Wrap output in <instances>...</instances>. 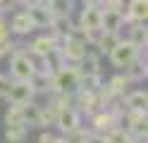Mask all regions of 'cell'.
Masks as SVG:
<instances>
[{
  "instance_id": "6da1fadb",
  "label": "cell",
  "mask_w": 148,
  "mask_h": 143,
  "mask_svg": "<svg viewBox=\"0 0 148 143\" xmlns=\"http://www.w3.org/2000/svg\"><path fill=\"white\" fill-rule=\"evenodd\" d=\"M79 76H81L79 69H74V67H60L53 83L62 95H74L79 91Z\"/></svg>"
},
{
  "instance_id": "7a4b0ae2",
  "label": "cell",
  "mask_w": 148,
  "mask_h": 143,
  "mask_svg": "<svg viewBox=\"0 0 148 143\" xmlns=\"http://www.w3.org/2000/svg\"><path fill=\"white\" fill-rule=\"evenodd\" d=\"M134 57H138V48L132 41H117L115 48L110 50V60L115 67H127Z\"/></svg>"
},
{
  "instance_id": "3957f363",
  "label": "cell",
  "mask_w": 148,
  "mask_h": 143,
  "mask_svg": "<svg viewBox=\"0 0 148 143\" xmlns=\"http://www.w3.org/2000/svg\"><path fill=\"white\" fill-rule=\"evenodd\" d=\"M10 67H12L14 79H22V81H29V79H31V74L36 72V69H34V60H31L26 53H14Z\"/></svg>"
},
{
  "instance_id": "277c9868",
  "label": "cell",
  "mask_w": 148,
  "mask_h": 143,
  "mask_svg": "<svg viewBox=\"0 0 148 143\" xmlns=\"http://www.w3.org/2000/svg\"><path fill=\"white\" fill-rule=\"evenodd\" d=\"M34 93H36V91H34V86H31L29 81L17 79L14 83H10V91H7L5 98H10V103H19V105H24V103H31Z\"/></svg>"
},
{
  "instance_id": "5b68a950",
  "label": "cell",
  "mask_w": 148,
  "mask_h": 143,
  "mask_svg": "<svg viewBox=\"0 0 148 143\" xmlns=\"http://www.w3.org/2000/svg\"><path fill=\"white\" fill-rule=\"evenodd\" d=\"M60 55L62 60H69V62H81L86 55V43L84 41H77V38L67 36V41H64V45L60 48Z\"/></svg>"
},
{
  "instance_id": "8992f818",
  "label": "cell",
  "mask_w": 148,
  "mask_h": 143,
  "mask_svg": "<svg viewBox=\"0 0 148 143\" xmlns=\"http://www.w3.org/2000/svg\"><path fill=\"white\" fill-rule=\"evenodd\" d=\"M124 26V14L117 12V10H103L100 12V29L110 34H117L119 29Z\"/></svg>"
},
{
  "instance_id": "52a82bcc",
  "label": "cell",
  "mask_w": 148,
  "mask_h": 143,
  "mask_svg": "<svg viewBox=\"0 0 148 143\" xmlns=\"http://www.w3.org/2000/svg\"><path fill=\"white\" fill-rule=\"evenodd\" d=\"M55 122H58V127L67 133V131H74L79 129V112L72 110V107H62L58 112V117H55Z\"/></svg>"
},
{
  "instance_id": "ba28073f",
  "label": "cell",
  "mask_w": 148,
  "mask_h": 143,
  "mask_svg": "<svg viewBox=\"0 0 148 143\" xmlns=\"http://www.w3.org/2000/svg\"><path fill=\"white\" fill-rule=\"evenodd\" d=\"M26 17L31 19V24H34V29H41V26H48L50 24V10L48 7H41L38 3L36 5H29V10H26Z\"/></svg>"
},
{
  "instance_id": "9c48e42d",
  "label": "cell",
  "mask_w": 148,
  "mask_h": 143,
  "mask_svg": "<svg viewBox=\"0 0 148 143\" xmlns=\"http://www.w3.org/2000/svg\"><path fill=\"white\" fill-rule=\"evenodd\" d=\"M26 136H29V127L24 122H12L7 124V131H5V138L10 143H24Z\"/></svg>"
},
{
  "instance_id": "30bf717a",
  "label": "cell",
  "mask_w": 148,
  "mask_h": 143,
  "mask_svg": "<svg viewBox=\"0 0 148 143\" xmlns=\"http://www.w3.org/2000/svg\"><path fill=\"white\" fill-rule=\"evenodd\" d=\"M100 7H93V5H86L84 12H81V29H98L100 26Z\"/></svg>"
},
{
  "instance_id": "8fae6325",
  "label": "cell",
  "mask_w": 148,
  "mask_h": 143,
  "mask_svg": "<svg viewBox=\"0 0 148 143\" xmlns=\"http://www.w3.org/2000/svg\"><path fill=\"white\" fill-rule=\"evenodd\" d=\"M146 74H148L146 62H143V60H138V57H134V60L127 64V79H129V81H143V79H146Z\"/></svg>"
},
{
  "instance_id": "7c38bea8",
  "label": "cell",
  "mask_w": 148,
  "mask_h": 143,
  "mask_svg": "<svg viewBox=\"0 0 148 143\" xmlns=\"http://www.w3.org/2000/svg\"><path fill=\"white\" fill-rule=\"evenodd\" d=\"M146 17H148V0H132L129 3V19L146 22Z\"/></svg>"
},
{
  "instance_id": "4fadbf2b",
  "label": "cell",
  "mask_w": 148,
  "mask_h": 143,
  "mask_svg": "<svg viewBox=\"0 0 148 143\" xmlns=\"http://www.w3.org/2000/svg\"><path fill=\"white\" fill-rule=\"evenodd\" d=\"M127 105H129L134 112H146V105H148L146 91H134V93H129V95H127Z\"/></svg>"
},
{
  "instance_id": "5bb4252c",
  "label": "cell",
  "mask_w": 148,
  "mask_h": 143,
  "mask_svg": "<svg viewBox=\"0 0 148 143\" xmlns=\"http://www.w3.org/2000/svg\"><path fill=\"white\" fill-rule=\"evenodd\" d=\"M50 26H53L55 36H60V38H67L69 31H72L69 17H50Z\"/></svg>"
},
{
  "instance_id": "9a60e30c",
  "label": "cell",
  "mask_w": 148,
  "mask_h": 143,
  "mask_svg": "<svg viewBox=\"0 0 148 143\" xmlns=\"http://www.w3.org/2000/svg\"><path fill=\"white\" fill-rule=\"evenodd\" d=\"M48 10L53 17H69L72 0H48Z\"/></svg>"
},
{
  "instance_id": "2e32d148",
  "label": "cell",
  "mask_w": 148,
  "mask_h": 143,
  "mask_svg": "<svg viewBox=\"0 0 148 143\" xmlns=\"http://www.w3.org/2000/svg\"><path fill=\"white\" fill-rule=\"evenodd\" d=\"M31 29H34V24H31V19L26 17V12H22V14H14V17H12V31H14V34L24 36V34H29Z\"/></svg>"
},
{
  "instance_id": "e0dca14e",
  "label": "cell",
  "mask_w": 148,
  "mask_h": 143,
  "mask_svg": "<svg viewBox=\"0 0 148 143\" xmlns=\"http://www.w3.org/2000/svg\"><path fill=\"white\" fill-rule=\"evenodd\" d=\"M41 119V107H36L31 103H24L22 105V122L24 124H38Z\"/></svg>"
},
{
  "instance_id": "ac0fdd59",
  "label": "cell",
  "mask_w": 148,
  "mask_h": 143,
  "mask_svg": "<svg viewBox=\"0 0 148 143\" xmlns=\"http://www.w3.org/2000/svg\"><path fill=\"white\" fill-rule=\"evenodd\" d=\"M31 48H34V55L45 57L48 53H53V50H55V38H36Z\"/></svg>"
},
{
  "instance_id": "d6986e66",
  "label": "cell",
  "mask_w": 148,
  "mask_h": 143,
  "mask_svg": "<svg viewBox=\"0 0 148 143\" xmlns=\"http://www.w3.org/2000/svg\"><path fill=\"white\" fill-rule=\"evenodd\" d=\"M117 41H119V38H117V34L103 31V36L98 38V43H96V45H98V48H100V50H103V53H105V50L110 53V50H112V48H115V43H117Z\"/></svg>"
},
{
  "instance_id": "ffe728a7",
  "label": "cell",
  "mask_w": 148,
  "mask_h": 143,
  "mask_svg": "<svg viewBox=\"0 0 148 143\" xmlns=\"http://www.w3.org/2000/svg\"><path fill=\"white\" fill-rule=\"evenodd\" d=\"M129 41H132L138 50L146 48V29H143V26H134V29H132V38H129Z\"/></svg>"
},
{
  "instance_id": "44dd1931",
  "label": "cell",
  "mask_w": 148,
  "mask_h": 143,
  "mask_svg": "<svg viewBox=\"0 0 148 143\" xmlns=\"http://www.w3.org/2000/svg\"><path fill=\"white\" fill-rule=\"evenodd\" d=\"M84 69H81L79 74H100V69H98V57L93 55V57H88V55H84Z\"/></svg>"
},
{
  "instance_id": "7402d4cb",
  "label": "cell",
  "mask_w": 148,
  "mask_h": 143,
  "mask_svg": "<svg viewBox=\"0 0 148 143\" xmlns=\"http://www.w3.org/2000/svg\"><path fill=\"white\" fill-rule=\"evenodd\" d=\"M105 141L108 143H132V138L127 136V133L122 131V129H115V131H110L108 136H105Z\"/></svg>"
},
{
  "instance_id": "603a6c76",
  "label": "cell",
  "mask_w": 148,
  "mask_h": 143,
  "mask_svg": "<svg viewBox=\"0 0 148 143\" xmlns=\"http://www.w3.org/2000/svg\"><path fill=\"white\" fill-rule=\"evenodd\" d=\"M112 122H115V114H98V117H96V129L98 131L110 129V127H112Z\"/></svg>"
},
{
  "instance_id": "cb8c5ba5",
  "label": "cell",
  "mask_w": 148,
  "mask_h": 143,
  "mask_svg": "<svg viewBox=\"0 0 148 143\" xmlns=\"http://www.w3.org/2000/svg\"><path fill=\"white\" fill-rule=\"evenodd\" d=\"M127 76H115V79L112 81H110V86H108V91L110 93H122L124 91V86H127Z\"/></svg>"
},
{
  "instance_id": "d4e9b609",
  "label": "cell",
  "mask_w": 148,
  "mask_h": 143,
  "mask_svg": "<svg viewBox=\"0 0 148 143\" xmlns=\"http://www.w3.org/2000/svg\"><path fill=\"white\" fill-rule=\"evenodd\" d=\"M64 143H86V131H81V129L67 131V141Z\"/></svg>"
},
{
  "instance_id": "484cf974",
  "label": "cell",
  "mask_w": 148,
  "mask_h": 143,
  "mask_svg": "<svg viewBox=\"0 0 148 143\" xmlns=\"http://www.w3.org/2000/svg\"><path fill=\"white\" fill-rule=\"evenodd\" d=\"M10 79H7V76L5 74H0V98H5V95H7V91H10Z\"/></svg>"
},
{
  "instance_id": "4316f807",
  "label": "cell",
  "mask_w": 148,
  "mask_h": 143,
  "mask_svg": "<svg viewBox=\"0 0 148 143\" xmlns=\"http://www.w3.org/2000/svg\"><path fill=\"white\" fill-rule=\"evenodd\" d=\"M86 143H108L105 141V136H103V133H86Z\"/></svg>"
},
{
  "instance_id": "83f0119b",
  "label": "cell",
  "mask_w": 148,
  "mask_h": 143,
  "mask_svg": "<svg viewBox=\"0 0 148 143\" xmlns=\"http://www.w3.org/2000/svg\"><path fill=\"white\" fill-rule=\"evenodd\" d=\"M10 48H12V43H10V38H0V55H5L7 50H10Z\"/></svg>"
},
{
  "instance_id": "f1b7e54d",
  "label": "cell",
  "mask_w": 148,
  "mask_h": 143,
  "mask_svg": "<svg viewBox=\"0 0 148 143\" xmlns=\"http://www.w3.org/2000/svg\"><path fill=\"white\" fill-rule=\"evenodd\" d=\"M38 143H62V141H58V138H53V136H48V133H43V136L38 138Z\"/></svg>"
},
{
  "instance_id": "f546056e",
  "label": "cell",
  "mask_w": 148,
  "mask_h": 143,
  "mask_svg": "<svg viewBox=\"0 0 148 143\" xmlns=\"http://www.w3.org/2000/svg\"><path fill=\"white\" fill-rule=\"evenodd\" d=\"M103 0H84V5H93V7H100Z\"/></svg>"
},
{
  "instance_id": "4dcf8cb0",
  "label": "cell",
  "mask_w": 148,
  "mask_h": 143,
  "mask_svg": "<svg viewBox=\"0 0 148 143\" xmlns=\"http://www.w3.org/2000/svg\"><path fill=\"white\" fill-rule=\"evenodd\" d=\"M26 3H29V5H36V3H41V0H26Z\"/></svg>"
}]
</instances>
